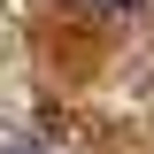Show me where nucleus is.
Listing matches in <instances>:
<instances>
[{"label": "nucleus", "mask_w": 154, "mask_h": 154, "mask_svg": "<svg viewBox=\"0 0 154 154\" xmlns=\"http://www.w3.org/2000/svg\"><path fill=\"white\" fill-rule=\"evenodd\" d=\"M0 154H46V146H0Z\"/></svg>", "instance_id": "obj_1"}, {"label": "nucleus", "mask_w": 154, "mask_h": 154, "mask_svg": "<svg viewBox=\"0 0 154 154\" xmlns=\"http://www.w3.org/2000/svg\"><path fill=\"white\" fill-rule=\"evenodd\" d=\"M116 8H139V0H116Z\"/></svg>", "instance_id": "obj_2"}]
</instances>
